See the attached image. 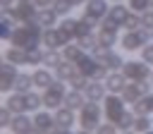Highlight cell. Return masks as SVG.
<instances>
[{"label":"cell","instance_id":"cell-16","mask_svg":"<svg viewBox=\"0 0 153 134\" xmlns=\"http://www.w3.org/2000/svg\"><path fill=\"white\" fill-rule=\"evenodd\" d=\"M10 132H14V134H26V132H36V127H33V120L31 117H26L24 112H17L14 117H12V124L7 127Z\"/></svg>","mask_w":153,"mask_h":134},{"label":"cell","instance_id":"cell-23","mask_svg":"<svg viewBox=\"0 0 153 134\" xmlns=\"http://www.w3.org/2000/svg\"><path fill=\"white\" fill-rule=\"evenodd\" d=\"M5 105L17 115V112H26V98H24V93H19V91H14V93H10L7 98H5Z\"/></svg>","mask_w":153,"mask_h":134},{"label":"cell","instance_id":"cell-47","mask_svg":"<svg viewBox=\"0 0 153 134\" xmlns=\"http://www.w3.org/2000/svg\"><path fill=\"white\" fill-rule=\"evenodd\" d=\"M151 84H153V74H151Z\"/></svg>","mask_w":153,"mask_h":134},{"label":"cell","instance_id":"cell-49","mask_svg":"<svg viewBox=\"0 0 153 134\" xmlns=\"http://www.w3.org/2000/svg\"><path fill=\"white\" fill-rule=\"evenodd\" d=\"M112 2H120V0H112Z\"/></svg>","mask_w":153,"mask_h":134},{"label":"cell","instance_id":"cell-34","mask_svg":"<svg viewBox=\"0 0 153 134\" xmlns=\"http://www.w3.org/2000/svg\"><path fill=\"white\" fill-rule=\"evenodd\" d=\"M88 81H91L88 77H84L81 72H76V74L69 79V86H72V89H76V91H84V89L88 86Z\"/></svg>","mask_w":153,"mask_h":134},{"label":"cell","instance_id":"cell-41","mask_svg":"<svg viewBox=\"0 0 153 134\" xmlns=\"http://www.w3.org/2000/svg\"><path fill=\"white\" fill-rule=\"evenodd\" d=\"M141 60H146L148 65H153V43H146L141 48Z\"/></svg>","mask_w":153,"mask_h":134},{"label":"cell","instance_id":"cell-9","mask_svg":"<svg viewBox=\"0 0 153 134\" xmlns=\"http://www.w3.org/2000/svg\"><path fill=\"white\" fill-rule=\"evenodd\" d=\"M12 14L19 24H38V7L36 2H19L17 7H12Z\"/></svg>","mask_w":153,"mask_h":134},{"label":"cell","instance_id":"cell-5","mask_svg":"<svg viewBox=\"0 0 153 134\" xmlns=\"http://www.w3.org/2000/svg\"><path fill=\"white\" fill-rule=\"evenodd\" d=\"M127 100L122 98V93H108L105 98H103V112H105V117H108V122H120V117L127 112Z\"/></svg>","mask_w":153,"mask_h":134},{"label":"cell","instance_id":"cell-17","mask_svg":"<svg viewBox=\"0 0 153 134\" xmlns=\"http://www.w3.org/2000/svg\"><path fill=\"white\" fill-rule=\"evenodd\" d=\"M31 77H33V86H38V89H48V86L57 79V77L50 72V67L45 69V67H41V65H38V69H36Z\"/></svg>","mask_w":153,"mask_h":134},{"label":"cell","instance_id":"cell-15","mask_svg":"<svg viewBox=\"0 0 153 134\" xmlns=\"http://www.w3.org/2000/svg\"><path fill=\"white\" fill-rule=\"evenodd\" d=\"M33 127H36V132H53V129H55V115H50L48 108H45L43 112L36 110V115H33Z\"/></svg>","mask_w":153,"mask_h":134},{"label":"cell","instance_id":"cell-48","mask_svg":"<svg viewBox=\"0 0 153 134\" xmlns=\"http://www.w3.org/2000/svg\"><path fill=\"white\" fill-rule=\"evenodd\" d=\"M151 10H153V0H151Z\"/></svg>","mask_w":153,"mask_h":134},{"label":"cell","instance_id":"cell-1","mask_svg":"<svg viewBox=\"0 0 153 134\" xmlns=\"http://www.w3.org/2000/svg\"><path fill=\"white\" fill-rule=\"evenodd\" d=\"M12 45H19L24 50H33V48H41L43 43V26L38 24H22L12 31V38H10Z\"/></svg>","mask_w":153,"mask_h":134},{"label":"cell","instance_id":"cell-37","mask_svg":"<svg viewBox=\"0 0 153 134\" xmlns=\"http://www.w3.org/2000/svg\"><path fill=\"white\" fill-rule=\"evenodd\" d=\"M72 7H74V5H72L69 0H53V10H55L57 14H62V17H67Z\"/></svg>","mask_w":153,"mask_h":134},{"label":"cell","instance_id":"cell-42","mask_svg":"<svg viewBox=\"0 0 153 134\" xmlns=\"http://www.w3.org/2000/svg\"><path fill=\"white\" fill-rule=\"evenodd\" d=\"M120 132V127L115 122H108V124H98V134H115Z\"/></svg>","mask_w":153,"mask_h":134},{"label":"cell","instance_id":"cell-33","mask_svg":"<svg viewBox=\"0 0 153 134\" xmlns=\"http://www.w3.org/2000/svg\"><path fill=\"white\" fill-rule=\"evenodd\" d=\"M134 132H153V122H151V115H136V122H134Z\"/></svg>","mask_w":153,"mask_h":134},{"label":"cell","instance_id":"cell-28","mask_svg":"<svg viewBox=\"0 0 153 134\" xmlns=\"http://www.w3.org/2000/svg\"><path fill=\"white\" fill-rule=\"evenodd\" d=\"M31 86H33V77H31V74L19 72V74H17V81H14V91L26 93V91H31Z\"/></svg>","mask_w":153,"mask_h":134},{"label":"cell","instance_id":"cell-32","mask_svg":"<svg viewBox=\"0 0 153 134\" xmlns=\"http://www.w3.org/2000/svg\"><path fill=\"white\" fill-rule=\"evenodd\" d=\"M76 26H79V19H72V17H67V19L60 22V29H62L69 38H76Z\"/></svg>","mask_w":153,"mask_h":134},{"label":"cell","instance_id":"cell-50","mask_svg":"<svg viewBox=\"0 0 153 134\" xmlns=\"http://www.w3.org/2000/svg\"><path fill=\"white\" fill-rule=\"evenodd\" d=\"M151 34H153V31H151Z\"/></svg>","mask_w":153,"mask_h":134},{"label":"cell","instance_id":"cell-3","mask_svg":"<svg viewBox=\"0 0 153 134\" xmlns=\"http://www.w3.org/2000/svg\"><path fill=\"white\" fill-rule=\"evenodd\" d=\"M148 41H153V34L148 31V29H143V26H139V29H131V31H127L122 38H120V43H122V48L124 50H141Z\"/></svg>","mask_w":153,"mask_h":134},{"label":"cell","instance_id":"cell-31","mask_svg":"<svg viewBox=\"0 0 153 134\" xmlns=\"http://www.w3.org/2000/svg\"><path fill=\"white\" fill-rule=\"evenodd\" d=\"M62 60H65V57L60 55V50H53V48H48V50H45V55H43V65H45V67H50V69H55Z\"/></svg>","mask_w":153,"mask_h":134},{"label":"cell","instance_id":"cell-4","mask_svg":"<svg viewBox=\"0 0 153 134\" xmlns=\"http://www.w3.org/2000/svg\"><path fill=\"white\" fill-rule=\"evenodd\" d=\"M65 96H67V89H65L62 79H55L48 89H43V108L57 110L60 105H65Z\"/></svg>","mask_w":153,"mask_h":134},{"label":"cell","instance_id":"cell-22","mask_svg":"<svg viewBox=\"0 0 153 134\" xmlns=\"http://www.w3.org/2000/svg\"><path fill=\"white\" fill-rule=\"evenodd\" d=\"M76 72H79V69H76V62H72V60H62V62L55 67V77L62 79V81H69Z\"/></svg>","mask_w":153,"mask_h":134},{"label":"cell","instance_id":"cell-12","mask_svg":"<svg viewBox=\"0 0 153 134\" xmlns=\"http://www.w3.org/2000/svg\"><path fill=\"white\" fill-rule=\"evenodd\" d=\"M17 65H12V62H2V67H0V91L2 93H7V91H14V81H17Z\"/></svg>","mask_w":153,"mask_h":134},{"label":"cell","instance_id":"cell-30","mask_svg":"<svg viewBox=\"0 0 153 134\" xmlns=\"http://www.w3.org/2000/svg\"><path fill=\"white\" fill-rule=\"evenodd\" d=\"M134 122H136V112H134V110H127V112L120 117L117 127H120V132H134Z\"/></svg>","mask_w":153,"mask_h":134},{"label":"cell","instance_id":"cell-38","mask_svg":"<svg viewBox=\"0 0 153 134\" xmlns=\"http://www.w3.org/2000/svg\"><path fill=\"white\" fill-rule=\"evenodd\" d=\"M151 7V0H129V10L134 12H146Z\"/></svg>","mask_w":153,"mask_h":134},{"label":"cell","instance_id":"cell-20","mask_svg":"<svg viewBox=\"0 0 153 134\" xmlns=\"http://www.w3.org/2000/svg\"><path fill=\"white\" fill-rule=\"evenodd\" d=\"M108 10H110V7L105 5V0H88V2H86V12H84V14H88V17H93V19H98V22H100V19L108 14Z\"/></svg>","mask_w":153,"mask_h":134},{"label":"cell","instance_id":"cell-13","mask_svg":"<svg viewBox=\"0 0 153 134\" xmlns=\"http://www.w3.org/2000/svg\"><path fill=\"white\" fill-rule=\"evenodd\" d=\"M127 81H129V79L124 77V72H122V69H117V72L112 69V72L105 77V86H108V93H122V89L127 86Z\"/></svg>","mask_w":153,"mask_h":134},{"label":"cell","instance_id":"cell-36","mask_svg":"<svg viewBox=\"0 0 153 134\" xmlns=\"http://www.w3.org/2000/svg\"><path fill=\"white\" fill-rule=\"evenodd\" d=\"M43 55L41 48H33V50H26V65H43Z\"/></svg>","mask_w":153,"mask_h":134},{"label":"cell","instance_id":"cell-26","mask_svg":"<svg viewBox=\"0 0 153 134\" xmlns=\"http://www.w3.org/2000/svg\"><path fill=\"white\" fill-rule=\"evenodd\" d=\"M84 53H86V50H84L79 43H67V45L62 48V57H65V60H72V62H76Z\"/></svg>","mask_w":153,"mask_h":134},{"label":"cell","instance_id":"cell-35","mask_svg":"<svg viewBox=\"0 0 153 134\" xmlns=\"http://www.w3.org/2000/svg\"><path fill=\"white\" fill-rule=\"evenodd\" d=\"M139 26H141V12H134V10H131V12L127 14L124 29H127V31H131V29H139Z\"/></svg>","mask_w":153,"mask_h":134},{"label":"cell","instance_id":"cell-10","mask_svg":"<svg viewBox=\"0 0 153 134\" xmlns=\"http://www.w3.org/2000/svg\"><path fill=\"white\" fill-rule=\"evenodd\" d=\"M151 86H153V84H148V81H127V86L122 89V98L131 105V103H136L139 98H143V96L151 91Z\"/></svg>","mask_w":153,"mask_h":134},{"label":"cell","instance_id":"cell-46","mask_svg":"<svg viewBox=\"0 0 153 134\" xmlns=\"http://www.w3.org/2000/svg\"><path fill=\"white\" fill-rule=\"evenodd\" d=\"M19 2H33V0H19Z\"/></svg>","mask_w":153,"mask_h":134},{"label":"cell","instance_id":"cell-24","mask_svg":"<svg viewBox=\"0 0 153 134\" xmlns=\"http://www.w3.org/2000/svg\"><path fill=\"white\" fill-rule=\"evenodd\" d=\"M131 110L136 115H151L153 112V91H148L143 98H139L136 103H131Z\"/></svg>","mask_w":153,"mask_h":134},{"label":"cell","instance_id":"cell-7","mask_svg":"<svg viewBox=\"0 0 153 134\" xmlns=\"http://www.w3.org/2000/svg\"><path fill=\"white\" fill-rule=\"evenodd\" d=\"M129 12H131L129 7H124L122 2H115V5L108 10V14L100 19V24H103V26H110V29H120V26H124Z\"/></svg>","mask_w":153,"mask_h":134},{"label":"cell","instance_id":"cell-11","mask_svg":"<svg viewBox=\"0 0 153 134\" xmlns=\"http://www.w3.org/2000/svg\"><path fill=\"white\" fill-rule=\"evenodd\" d=\"M74 112H76V110H72V108H67V105H60V108L55 110V129H53V132L67 134V132L74 127Z\"/></svg>","mask_w":153,"mask_h":134},{"label":"cell","instance_id":"cell-40","mask_svg":"<svg viewBox=\"0 0 153 134\" xmlns=\"http://www.w3.org/2000/svg\"><path fill=\"white\" fill-rule=\"evenodd\" d=\"M141 26H143V29H148V31H153V10L141 12Z\"/></svg>","mask_w":153,"mask_h":134},{"label":"cell","instance_id":"cell-43","mask_svg":"<svg viewBox=\"0 0 153 134\" xmlns=\"http://www.w3.org/2000/svg\"><path fill=\"white\" fill-rule=\"evenodd\" d=\"M36 2V7H48V5H53V0H33Z\"/></svg>","mask_w":153,"mask_h":134},{"label":"cell","instance_id":"cell-29","mask_svg":"<svg viewBox=\"0 0 153 134\" xmlns=\"http://www.w3.org/2000/svg\"><path fill=\"white\" fill-rule=\"evenodd\" d=\"M76 43H79L84 50H88V53H93V50L100 45V43H98V36H96L93 31H91V34H86V36H79V38H76Z\"/></svg>","mask_w":153,"mask_h":134},{"label":"cell","instance_id":"cell-8","mask_svg":"<svg viewBox=\"0 0 153 134\" xmlns=\"http://www.w3.org/2000/svg\"><path fill=\"white\" fill-rule=\"evenodd\" d=\"M67 43H72V38L62 31V29H43V45L53 48V50H62Z\"/></svg>","mask_w":153,"mask_h":134},{"label":"cell","instance_id":"cell-14","mask_svg":"<svg viewBox=\"0 0 153 134\" xmlns=\"http://www.w3.org/2000/svg\"><path fill=\"white\" fill-rule=\"evenodd\" d=\"M84 93H86V98H88V100H98V103H103V98L108 96V86H105V81L91 79V81H88V86L84 89Z\"/></svg>","mask_w":153,"mask_h":134},{"label":"cell","instance_id":"cell-25","mask_svg":"<svg viewBox=\"0 0 153 134\" xmlns=\"http://www.w3.org/2000/svg\"><path fill=\"white\" fill-rule=\"evenodd\" d=\"M5 60L7 62H12V65H26V50L24 48H19V45H12V48H7L5 50Z\"/></svg>","mask_w":153,"mask_h":134},{"label":"cell","instance_id":"cell-44","mask_svg":"<svg viewBox=\"0 0 153 134\" xmlns=\"http://www.w3.org/2000/svg\"><path fill=\"white\" fill-rule=\"evenodd\" d=\"M72 5H81V2H88V0H69Z\"/></svg>","mask_w":153,"mask_h":134},{"label":"cell","instance_id":"cell-39","mask_svg":"<svg viewBox=\"0 0 153 134\" xmlns=\"http://www.w3.org/2000/svg\"><path fill=\"white\" fill-rule=\"evenodd\" d=\"M12 117H14V112L5 105V108L0 110V124H2V127H10V124H12Z\"/></svg>","mask_w":153,"mask_h":134},{"label":"cell","instance_id":"cell-27","mask_svg":"<svg viewBox=\"0 0 153 134\" xmlns=\"http://www.w3.org/2000/svg\"><path fill=\"white\" fill-rule=\"evenodd\" d=\"M24 98H26V112H36V110H41V105H43V93L26 91Z\"/></svg>","mask_w":153,"mask_h":134},{"label":"cell","instance_id":"cell-45","mask_svg":"<svg viewBox=\"0 0 153 134\" xmlns=\"http://www.w3.org/2000/svg\"><path fill=\"white\" fill-rule=\"evenodd\" d=\"M12 2H14V0H2V5H7V7H12Z\"/></svg>","mask_w":153,"mask_h":134},{"label":"cell","instance_id":"cell-18","mask_svg":"<svg viewBox=\"0 0 153 134\" xmlns=\"http://www.w3.org/2000/svg\"><path fill=\"white\" fill-rule=\"evenodd\" d=\"M98 43L103 45V48H112L115 43H117V29H110V26H98Z\"/></svg>","mask_w":153,"mask_h":134},{"label":"cell","instance_id":"cell-2","mask_svg":"<svg viewBox=\"0 0 153 134\" xmlns=\"http://www.w3.org/2000/svg\"><path fill=\"white\" fill-rule=\"evenodd\" d=\"M103 108L98 105V100H86V105L79 110V124L84 132H98L100 117H103Z\"/></svg>","mask_w":153,"mask_h":134},{"label":"cell","instance_id":"cell-6","mask_svg":"<svg viewBox=\"0 0 153 134\" xmlns=\"http://www.w3.org/2000/svg\"><path fill=\"white\" fill-rule=\"evenodd\" d=\"M122 72H124V77L129 81H148L151 74H153L151 72V65L146 60H129V62H124Z\"/></svg>","mask_w":153,"mask_h":134},{"label":"cell","instance_id":"cell-21","mask_svg":"<svg viewBox=\"0 0 153 134\" xmlns=\"http://www.w3.org/2000/svg\"><path fill=\"white\" fill-rule=\"evenodd\" d=\"M57 17H60V14H57L53 7H50V10H48V7H38V19H36V22H38V26H43V29H53L55 22H57Z\"/></svg>","mask_w":153,"mask_h":134},{"label":"cell","instance_id":"cell-19","mask_svg":"<svg viewBox=\"0 0 153 134\" xmlns=\"http://www.w3.org/2000/svg\"><path fill=\"white\" fill-rule=\"evenodd\" d=\"M86 93L84 91H76V89H72V91H67V96H65V105L67 108H72V110H81L84 105H86Z\"/></svg>","mask_w":153,"mask_h":134}]
</instances>
